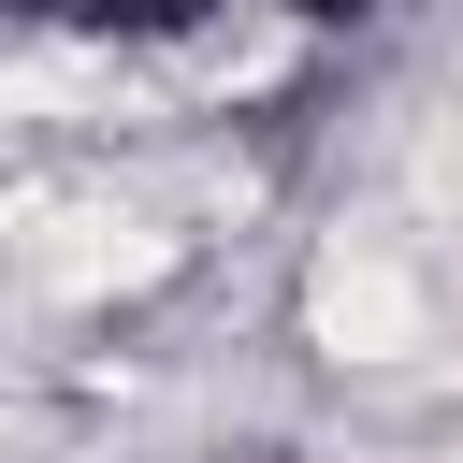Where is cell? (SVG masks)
I'll return each mask as SVG.
<instances>
[{
	"instance_id": "cell-2",
	"label": "cell",
	"mask_w": 463,
	"mask_h": 463,
	"mask_svg": "<svg viewBox=\"0 0 463 463\" xmlns=\"http://www.w3.org/2000/svg\"><path fill=\"white\" fill-rule=\"evenodd\" d=\"M275 14H304V29H376L391 0H275Z\"/></svg>"
},
{
	"instance_id": "cell-1",
	"label": "cell",
	"mask_w": 463,
	"mask_h": 463,
	"mask_svg": "<svg viewBox=\"0 0 463 463\" xmlns=\"http://www.w3.org/2000/svg\"><path fill=\"white\" fill-rule=\"evenodd\" d=\"M29 29H58V43H116V58H159V43H203L232 0H14Z\"/></svg>"
}]
</instances>
